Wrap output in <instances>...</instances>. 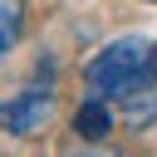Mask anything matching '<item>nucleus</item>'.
<instances>
[{
  "instance_id": "1",
  "label": "nucleus",
  "mask_w": 157,
  "mask_h": 157,
  "mask_svg": "<svg viewBox=\"0 0 157 157\" xmlns=\"http://www.w3.org/2000/svg\"><path fill=\"white\" fill-rule=\"evenodd\" d=\"M83 78H88L98 93H118V98L147 88V83L157 78V69H152V39H142V34L113 39L108 49H98V54L83 64Z\"/></svg>"
},
{
  "instance_id": "2",
  "label": "nucleus",
  "mask_w": 157,
  "mask_h": 157,
  "mask_svg": "<svg viewBox=\"0 0 157 157\" xmlns=\"http://www.w3.org/2000/svg\"><path fill=\"white\" fill-rule=\"evenodd\" d=\"M54 113V93L49 88H29V93H15L0 103V132H15V137H34Z\"/></svg>"
},
{
  "instance_id": "3",
  "label": "nucleus",
  "mask_w": 157,
  "mask_h": 157,
  "mask_svg": "<svg viewBox=\"0 0 157 157\" xmlns=\"http://www.w3.org/2000/svg\"><path fill=\"white\" fill-rule=\"evenodd\" d=\"M74 132L88 137V142L108 137V132H113V113H108V103H103V98H88V103L74 113Z\"/></svg>"
},
{
  "instance_id": "4",
  "label": "nucleus",
  "mask_w": 157,
  "mask_h": 157,
  "mask_svg": "<svg viewBox=\"0 0 157 157\" xmlns=\"http://www.w3.org/2000/svg\"><path fill=\"white\" fill-rule=\"evenodd\" d=\"M25 34V0H0V59L20 44Z\"/></svg>"
},
{
  "instance_id": "5",
  "label": "nucleus",
  "mask_w": 157,
  "mask_h": 157,
  "mask_svg": "<svg viewBox=\"0 0 157 157\" xmlns=\"http://www.w3.org/2000/svg\"><path fill=\"white\" fill-rule=\"evenodd\" d=\"M152 69H157V44H152Z\"/></svg>"
},
{
  "instance_id": "6",
  "label": "nucleus",
  "mask_w": 157,
  "mask_h": 157,
  "mask_svg": "<svg viewBox=\"0 0 157 157\" xmlns=\"http://www.w3.org/2000/svg\"><path fill=\"white\" fill-rule=\"evenodd\" d=\"M147 5H157V0H147Z\"/></svg>"
}]
</instances>
